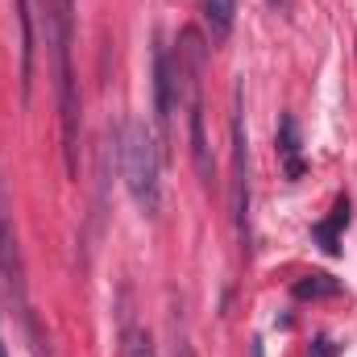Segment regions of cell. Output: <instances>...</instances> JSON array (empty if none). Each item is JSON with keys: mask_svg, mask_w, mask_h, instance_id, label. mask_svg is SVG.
<instances>
[{"mask_svg": "<svg viewBox=\"0 0 357 357\" xmlns=\"http://www.w3.org/2000/svg\"><path fill=\"white\" fill-rule=\"evenodd\" d=\"M291 295H295L299 303H316V299H333V295H341V278H333V274H324V270H312V274H303V278H295V287H291Z\"/></svg>", "mask_w": 357, "mask_h": 357, "instance_id": "8", "label": "cell"}, {"mask_svg": "<svg viewBox=\"0 0 357 357\" xmlns=\"http://www.w3.org/2000/svg\"><path fill=\"white\" fill-rule=\"evenodd\" d=\"M270 8H287V4H291V0H266Z\"/></svg>", "mask_w": 357, "mask_h": 357, "instance_id": "14", "label": "cell"}, {"mask_svg": "<svg viewBox=\"0 0 357 357\" xmlns=\"http://www.w3.org/2000/svg\"><path fill=\"white\" fill-rule=\"evenodd\" d=\"M0 278L8 282V291L17 299H25V262H21V245H17V229L4 204V183H0Z\"/></svg>", "mask_w": 357, "mask_h": 357, "instance_id": "4", "label": "cell"}, {"mask_svg": "<svg viewBox=\"0 0 357 357\" xmlns=\"http://www.w3.org/2000/svg\"><path fill=\"white\" fill-rule=\"evenodd\" d=\"M307 357H337L333 337H316V341H312V349H307Z\"/></svg>", "mask_w": 357, "mask_h": 357, "instance_id": "12", "label": "cell"}, {"mask_svg": "<svg viewBox=\"0 0 357 357\" xmlns=\"http://www.w3.org/2000/svg\"><path fill=\"white\" fill-rule=\"evenodd\" d=\"M278 154H282V162H287V175L291 178L303 175V162H299V125H295V116H282V125H278Z\"/></svg>", "mask_w": 357, "mask_h": 357, "instance_id": "10", "label": "cell"}, {"mask_svg": "<svg viewBox=\"0 0 357 357\" xmlns=\"http://www.w3.org/2000/svg\"><path fill=\"white\" fill-rule=\"evenodd\" d=\"M349 216H354V212H349V195H341V199L333 204V216H328V220H320V225L312 229V237L320 241V250H324V254H341V229L349 225Z\"/></svg>", "mask_w": 357, "mask_h": 357, "instance_id": "7", "label": "cell"}, {"mask_svg": "<svg viewBox=\"0 0 357 357\" xmlns=\"http://www.w3.org/2000/svg\"><path fill=\"white\" fill-rule=\"evenodd\" d=\"M245 125H241V88L233 91V216L237 233L250 245V150H245Z\"/></svg>", "mask_w": 357, "mask_h": 357, "instance_id": "3", "label": "cell"}, {"mask_svg": "<svg viewBox=\"0 0 357 357\" xmlns=\"http://www.w3.org/2000/svg\"><path fill=\"white\" fill-rule=\"evenodd\" d=\"M116 162H121V178H125L133 204L154 220L158 208H162V158H158V146H154L150 129L142 121H133V116L121 125Z\"/></svg>", "mask_w": 357, "mask_h": 357, "instance_id": "2", "label": "cell"}, {"mask_svg": "<svg viewBox=\"0 0 357 357\" xmlns=\"http://www.w3.org/2000/svg\"><path fill=\"white\" fill-rule=\"evenodd\" d=\"M17 25H21V100L33 88V4L17 0Z\"/></svg>", "mask_w": 357, "mask_h": 357, "instance_id": "6", "label": "cell"}, {"mask_svg": "<svg viewBox=\"0 0 357 357\" xmlns=\"http://www.w3.org/2000/svg\"><path fill=\"white\" fill-rule=\"evenodd\" d=\"M0 357H8V349H4V337H0Z\"/></svg>", "mask_w": 357, "mask_h": 357, "instance_id": "15", "label": "cell"}, {"mask_svg": "<svg viewBox=\"0 0 357 357\" xmlns=\"http://www.w3.org/2000/svg\"><path fill=\"white\" fill-rule=\"evenodd\" d=\"M175 357H191V345H187V337H183L178 320H175Z\"/></svg>", "mask_w": 357, "mask_h": 357, "instance_id": "13", "label": "cell"}, {"mask_svg": "<svg viewBox=\"0 0 357 357\" xmlns=\"http://www.w3.org/2000/svg\"><path fill=\"white\" fill-rule=\"evenodd\" d=\"M46 8V42L54 54V75H59V116H63V154H67V175H79V88L71 71V13L59 0H42Z\"/></svg>", "mask_w": 357, "mask_h": 357, "instance_id": "1", "label": "cell"}, {"mask_svg": "<svg viewBox=\"0 0 357 357\" xmlns=\"http://www.w3.org/2000/svg\"><path fill=\"white\" fill-rule=\"evenodd\" d=\"M175 96H178V63H175V54L158 42V46H154V112H158L162 133L171 129Z\"/></svg>", "mask_w": 357, "mask_h": 357, "instance_id": "5", "label": "cell"}, {"mask_svg": "<svg viewBox=\"0 0 357 357\" xmlns=\"http://www.w3.org/2000/svg\"><path fill=\"white\" fill-rule=\"evenodd\" d=\"M125 357H158L146 328H129V333H125Z\"/></svg>", "mask_w": 357, "mask_h": 357, "instance_id": "11", "label": "cell"}, {"mask_svg": "<svg viewBox=\"0 0 357 357\" xmlns=\"http://www.w3.org/2000/svg\"><path fill=\"white\" fill-rule=\"evenodd\" d=\"M199 8H204V21H208V33L212 38H229L233 33L237 0H199Z\"/></svg>", "mask_w": 357, "mask_h": 357, "instance_id": "9", "label": "cell"}]
</instances>
